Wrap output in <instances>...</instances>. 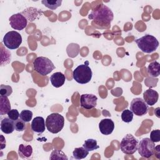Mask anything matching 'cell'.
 Listing matches in <instances>:
<instances>
[{"instance_id":"obj_1","label":"cell","mask_w":160,"mask_h":160,"mask_svg":"<svg viewBox=\"0 0 160 160\" xmlns=\"http://www.w3.org/2000/svg\"><path fill=\"white\" fill-rule=\"evenodd\" d=\"M88 17L96 24L105 27L109 26L111 21L113 20L114 14L109 8L101 4L93 9Z\"/></svg>"},{"instance_id":"obj_2","label":"cell","mask_w":160,"mask_h":160,"mask_svg":"<svg viewBox=\"0 0 160 160\" xmlns=\"http://www.w3.org/2000/svg\"><path fill=\"white\" fill-rule=\"evenodd\" d=\"M140 50L145 53H151L156 51L159 46L158 39L153 36L146 34L135 40Z\"/></svg>"},{"instance_id":"obj_3","label":"cell","mask_w":160,"mask_h":160,"mask_svg":"<svg viewBox=\"0 0 160 160\" xmlns=\"http://www.w3.org/2000/svg\"><path fill=\"white\" fill-rule=\"evenodd\" d=\"M45 123L48 131L53 134H56L60 132L63 128L64 118L60 114L54 112L48 116Z\"/></svg>"},{"instance_id":"obj_4","label":"cell","mask_w":160,"mask_h":160,"mask_svg":"<svg viewBox=\"0 0 160 160\" xmlns=\"http://www.w3.org/2000/svg\"><path fill=\"white\" fill-rule=\"evenodd\" d=\"M33 66L35 71L41 76H46L55 69L52 62L44 56L38 57L33 61Z\"/></svg>"},{"instance_id":"obj_5","label":"cell","mask_w":160,"mask_h":160,"mask_svg":"<svg viewBox=\"0 0 160 160\" xmlns=\"http://www.w3.org/2000/svg\"><path fill=\"white\" fill-rule=\"evenodd\" d=\"M92 71L88 65L81 64L78 66L72 72L74 79L79 84H86L92 78Z\"/></svg>"},{"instance_id":"obj_6","label":"cell","mask_w":160,"mask_h":160,"mask_svg":"<svg viewBox=\"0 0 160 160\" xmlns=\"http://www.w3.org/2000/svg\"><path fill=\"white\" fill-rule=\"evenodd\" d=\"M138 141L134 136L131 134H126L120 142L121 151L127 155L134 154L138 149Z\"/></svg>"},{"instance_id":"obj_7","label":"cell","mask_w":160,"mask_h":160,"mask_svg":"<svg viewBox=\"0 0 160 160\" xmlns=\"http://www.w3.org/2000/svg\"><path fill=\"white\" fill-rule=\"evenodd\" d=\"M22 36L17 31L8 32L4 36L2 41L4 46L9 49H15L19 47L22 43Z\"/></svg>"},{"instance_id":"obj_8","label":"cell","mask_w":160,"mask_h":160,"mask_svg":"<svg viewBox=\"0 0 160 160\" xmlns=\"http://www.w3.org/2000/svg\"><path fill=\"white\" fill-rule=\"evenodd\" d=\"M154 142H152L150 138H145L140 141L138 146L137 150L138 151V152L141 157L149 158L152 155H154Z\"/></svg>"},{"instance_id":"obj_9","label":"cell","mask_w":160,"mask_h":160,"mask_svg":"<svg viewBox=\"0 0 160 160\" xmlns=\"http://www.w3.org/2000/svg\"><path fill=\"white\" fill-rule=\"evenodd\" d=\"M130 110L136 116L145 115L148 111V105L141 98H134L130 104Z\"/></svg>"},{"instance_id":"obj_10","label":"cell","mask_w":160,"mask_h":160,"mask_svg":"<svg viewBox=\"0 0 160 160\" xmlns=\"http://www.w3.org/2000/svg\"><path fill=\"white\" fill-rule=\"evenodd\" d=\"M9 24L11 27L15 29L21 31L24 29L28 24L27 18L22 13H17L12 15L9 19Z\"/></svg>"},{"instance_id":"obj_11","label":"cell","mask_w":160,"mask_h":160,"mask_svg":"<svg viewBox=\"0 0 160 160\" xmlns=\"http://www.w3.org/2000/svg\"><path fill=\"white\" fill-rule=\"evenodd\" d=\"M98 98L92 94H84L80 98V105L86 109H91L96 107Z\"/></svg>"},{"instance_id":"obj_12","label":"cell","mask_w":160,"mask_h":160,"mask_svg":"<svg viewBox=\"0 0 160 160\" xmlns=\"http://www.w3.org/2000/svg\"><path fill=\"white\" fill-rule=\"evenodd\" d=\"M99 128L102 134L109 135L114 129V123L111 119H103L99 123Z\"/></svg>"},{"instance_id":"obj_13","label":"cell","mask_w":160,"mask_h":160,"mask_svg":"<svg viewBox=\"0 0 160 160\" xmlns=\"http://www.w3.org/2000/svg\"><path fill=\"white\" fill-rule=\"evenodd\" d=\"M159 98L158 92L152 89L146 90L143 93V100L149 106L154 105Z\"/></svg>"},{"instance_id":"obj_14","label":"cell","mask_w":160,"mask_h":160,"mask_svg":"<svg viewBox=\"0 0 160 160\" xmlns=\"http://www.w3.org/2000/svg\"><path fill=\"white\" fill-rule=\"evenodd\" d=\"M45 126L44 119L41 116L35 117L31 122V129L37 133H42L45 131Z\"/></svg>"},{"instance_id":"obj_15","label":"cell","mask_w":160,"mask_h":160,"mask_svg":"<svg viewBox=\"0 0 160 160\" xmlns=\"http://www.w3.org/2000/svg\"><path fill=\"white\" fill-rule=\"evenodd\" d=\"M15 129L14 121L9 118H4L1 122V130L5 134L12 133Z\"/></svg>"},{"instance_id":"obj_16","label":"cell","mask_w":160,"mask_h":160,"mask_svg":"<svg viewBox=\"0 0 160 160\" xmlns=\"http://www.w3.org/2000/svg\"><path fill=\"white\" fill-rule=\"evenodd\" d=\"M65 80V76L61 72H54L50 76V81L55 88L61 87L64 84Z\"/></svg>"},{"instance_id":"obj_17","label":"cell","mask_w":160,"mask_h":160,"mask_svg":"<svg viewBox=\"0 0 160 160\" xmlns=\"http://www.w3.org/2000/svg\"><path fill=\"white\" fill-rule=\"evenodd\" d=\"M19 156L23 158L27 159L30 158L32 154V148L30 145H24L22 144H20L18 148Z\"/></svg>"},{"instance_id":"obj_18","label":"cell","mask_w":160,"mask_h":160,"mask_svg":"<svg viewBox=\"0 0 160 160\" xmlns=\"http://www.w3.org/2000/svg\"><path fill=\"white\" fill-rule=\"evenodd\" d=\"M11 110V104L9 99L6 96H0V114L4 115L8 114Z\"/></svg>"},{"instance_id":"obj_19","label":"cell","mask_w":160,"mask_h":160,"mask_svg":"<svg viewBox=\"0 0 160 160\" xmlns=\"http://www.w3.org/2000/svg\"><path fill=\"white\" fill-rule=\"evenodd\" d=\"M159 66L160 64L158 61H153L149 63L147 69L148 74L153 78L158 77L160 74Z\"/></svg>"},{"instance_id":"obj_20","label":"cell","mask_w":160,"mask_h":160,"mask_svg":"<svg viewBox=\"0 0 160 160\" xmlns=\"http://www.w3.org/2000/svg\"><path fill=\"white\" fill-rule=\"evenodd\" d=\"M89 154V151L85 149L83 146L80 148H76L72 152L74 158L76 159H81L87 157Z\"/></svg>"},{"instance_id":"obj_21","label":"cell","mask_w":160,"mask_h":160,"mask_svg":"<svg viewBox=\"0 0 160 160\" xmlns=\"http://www.w3.org/2000/svg\"><path fill=\"white\" fill-rule=\"evenodd\" d=\"M41 3L44 5L46 8L54 10L61 5L62 1L61 0H42Z\"/></svg>"},{"instance_id":"obj_22","label":"cell","mask_w":160,"mask_h":160,"mask_svg":"<svg viewBox=\"0 0 160 160\" xmlns=\"http://www.w3.org/2000/svg\"><path fill=\"white\" fill-rule=\"evenodd\" d=\"M82 146L88 151L96 150L99 148L97 144V141L94 139H88L84 141Z\"/></svg>"},{"instance_id":"obj_23","label":"cell","mask_w":160,"mask_h":160,"mask_svg":"<svg viewBox=\"0 0 160 160\" xmlns=\"http://www.w3.org/2000/svg\"><path fill=\"white\" fill-rule=\"evenodd\" d=\"M49 159L51 160L54 159H68L66 155L62 151L57 149H54L51 153V156L49 157Z\"/></svg>"},{"instance_id":"obj_24","label":"cell","mask_w":160,"mask_h":160,"mask_svg":"<svg viewBox=\"0 0 160 160\" xmlns=\"http://www.w3.org/2000/svg\"><path fill=\"white\" fill-rule=\"evenodd\" d=\"M19 117H20V119H22L25 122H28L32 119V112L28 109L22 110L19 114Z\"/></svg>"},{"instance_id":"obj_25","label":"cell","mask_w":160,"mask_h":160,"mask_svg":"<svg viewBox=\"0 0 160 160\" xmlns=\"http://www.w3.org/2000/svg\"><path fill=\"white\" fill-rule=\"evenodd\" d=\"M121 119L125 122H130L133 119V113L131 110L125 109L121 113Z\"/></svg>"},{"instance_id":"obj_26","label":"cell","mask_w":160,"mask_h":160,"mask_svg":"<svg viewBox=\"0 0 160 160\" xmlns=\"http://www.w3.org/2000/svg\"><path fill=\"white\" fill-rule=\"evenodd\" d=\"M12 92V89L11 86L8 85L1 84L0 86V94L1 96L8 97Z\"/></svg>"},{"instance_id":"obj_27","label":"cell","mask_w":160,"mask_h":160,"mask_svg":"<svg viewBox=\"0 0 160 160\" xmlns=\"http://www.w3.org/2000/svg\"><path fill=\"white\" fill-rule=\"evenodd\" d=\"M14 127L15 130H16L17 131H23L26 129L25 122L21 119H18L14 121Z\"/></svg>"},{"instance_id":"obj_28","label":"cell","mask_w":160,"mask_h":160,"mask_svg":"<svg viewBox=\"0 0 160 160\" xmlns=\"http://www.w3.org/2000/svg\"><path fill=\"white\" fill-rule=\"evenodd\" d=\"M150 139L154 142H158L160 141V130H152L150 133Z\"/></svg>"},{"instance_id":"obj_29","label":"cell","mask_w":160,"mask_h":160,"mask_svg":"<svg viewBox=\"0 0 160 160\" xmlns=\"http://www.w3.org/2000/svg\"><path fill=\"white\" fill-rule=\"evenodd\" d=\"M7 114H8L9 118H10L11 119H12L13 121H16V120L18 119L20 114L19 113V112L17 109H11Z\"/></svg>"},{"instance_id":"obj_30","label":"cell","mask_w":160,"mask_h":160,"mask_svg":"<svg viewBox=\"0 0 160 160\" xmlns=\"http://www.w3.org/2000/svg\"><path fill=\"white\" fill-rule=\"evenodd\" d=\"M155 154V156L158 159H160V150H159V145H158L156 147L154 148V154Z\"/></svg>"}]
</instances>
